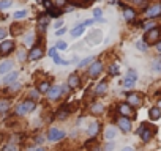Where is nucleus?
I'll return each mask as SVG.
<instances>
[{
    "instance_id": "1",
    "label": "nucleus",
    "mask_w": 161,
    "mask_h": 151,
    "mask_svg": "<svg viewBox=\"0 0 161 151\" xmlns=\"http://www.w3.org/2000/svg\"><path fill=\"white\" fill-rule=\"evenodd\" d=\"M36 107H38V102H36V101L25 98V99H22V101L14 107V115H16V117H25V115L32 113Z\"/></svg>"
},
{
    "instance_id": "2",
    "label": "nucleus",
    "mask_w": 161,
    "mask_h": 151,
    "mask_svg": "<svg viewBox=\"0 0 161 151\" xmlns=\"http://www.w3.org/2000/svg\"><path fill=\"white\" fill-rule=\"evenodd\" d=\"M65 137H66V132L60 128H55V126H51L46 132V138L51 143H58V142L65 140Z\"/></svg>"
},
{
    "instance_id": "3",
    "label": "nucleus",
    "mask_w": 161,
    "mask_h": 151,
    "mask_svg": "<svg viewBox=\"0 0 161 151\" xmlns=\"http://www.w3.org/2000/svg\"><path fill=\"white\" fill-rule=\"evenodd\" d=\"M103 71H104V63L101 61V60H93L90 65H89V68H87V76L90 79H98L100 76L103 74Z\"/></svg>"
},
{
    "instance_id": "4",
    "label": "nucleus",
    "mask_w": 161,
    "mask_h": 151,
    "mask_svg": "<svg viewBox=\"0 0 161 151\" xmlns=\"http://www.w3.org/2000/svg\"><path fill=\"white\" fill-rule=\"evenodd\" d=\"M136 134L139 135V138L144 143H148L153 138V135H155V129H152L150 124H147V123H141V126L136 129Z\"/></svg>"
},
{
    "instance_id": "5",
    "label": "nucleus",
    "mask_w": 161,
    "mask_h": 151,
    "mask_svg": "<svg viewBox=\"0 0 161 151\" xmlns=\"http://www.w3.org/2000/svg\"><path fill=\"white\" fill-rule=\"evenodd\" d=\"M137 79H139L137 71H136V69H128V71H126V76L123 77V82H122L123 88H125V90H128V91H131V90L134 88V85H136Z\"/></svg>"
},
{
    "instance_id": "6",
    "label": "nucleus",
    "mask_w": 161,
    "mask_h": 151,
    "mask_svg": "<svg viewBox=\"0 0 161 151\" xmlns=\"http://www.w3.org/2000/svg\"><path fill=\"white\" fill-rule=\"evenodd\" d=\"M125 102L126 104H130L133 109H139L142 104H144V96H142V93H139V91H128L126 93V99H125Z\"/></svg>"
},
{
    "instance_id": "7",
    "label": "nucleus",
    "mask_w": 161,
    "mask_h": 151,
    "mask_svg": "<svg viewBox=\"0 0 161 151\" xmlns=\"http://www.w3.org/2000/svg\"><path fill=\"white\" fill-rule=\"evenodd\" d=\"M142 13H144L145 19H158V18H161V2L150 3Z\"/></svg>"
},
{
    "instance_id": "8",
    "label": "nucleus",
    "mask_w": 161,
    "mask_h": 151,
    "mask_svg": "<svg viewBox=\"0 0 161 151\" xmlns=\"http://www.w3.org/2000/svg\"><path fill=\"white\" fill-rule=\"evenodd\" d=\"M115 126L123 134H130L133 131V120L131 118H126V117H117L115 118Z\"/></svg>"
},
{
    "instance_id": "9",
    "label": "nucleus",
    "mask_w": 161,
    "mask_h": 151,
    "mask_svg": "<svg viewBox=\"0 0 161 151\" xmlns=\"http://www.w3.org/2000/svg\"><path fill=\"white\" fill-rule=\"evenodd\" d=\"M117 115L119 117H126V118H131V120L136 118L134 109L130 104H126V102H119L117 104Z\"/></svg>"
},
{
    "instance_id": "10",
    "label": "nucleus",
    "mask_w": 161,
    "mask_h": 151,
    "mask_svg": "<svg viewBox=\"0 0 161 151\" xmlns=\"http://www.w3.org/2000/svg\"><path fill=\"white\" fill-rule=\"evenodd\" d=\"M16 49V43L14 39H3L0 43V57H8L14 52Z\"/></svg>"
},
{
    "instance_id": "11",
    "label": "nucleus",
    "mask_w": 161,
    "mask_h": 151,
    "mask_svg": "<svg viewBox=\"0 0 161 151\" xmlns=\"http://www.w3.org/2000/svg\"><path fill=\"white\" fill-rule=\"evenodd\" d=\"M71 113H73V110H71V106L66 102V104H62L57 110H55V120H58V121H65V120H68L69 117H71Z\"/></svg>"
},
{
    "instance_id": "12",
    "label": "nucleus",
    "mask_w": 161,
    "mask_h": 151,
    "mask_svg": "<svg viewBox=\"0 0 161 151\" xmlns=\"http://www.w3.org/2000/svg\"><path fill=\"white\" fill-rule=\"evenodd\" d=\"M148 46L150 44H155V43H158L159 39H161V27H155L153 30H150V32H147L145 35H144V38H142Z\"/></svg>"
},
{
    "instance_id": "13",
    "label": "nucleus",
    "mask_w": 161,
    "mask_h": 151,
    "mask_svg": "<svg viewBox=\"0 0 161 151\" xmlns=\"http://www.w3.org/2000/svg\"><path fill=\"white\" fill-rule=\"evenodd\" d=\"M66 85L69 87L71 91L74 90H79L80 87H82V79H80V76L77 72H71L68 76V79H66Z\"/></svg>"
},
{
    "instance_id": "14",
    "label": "nucleus",
    "mask_w": 161,
    "mask_h": 151,
    "mask_svg": "<svg viewBox=\"0 0 161 151\" xmlns=\"http://www.w3.org/2000/svg\"><path fill=\"white\" fill-rule=\"evenodd\" d=\"M89 112H90L92 115H95V117H101V115H104V112H106V106H104L101 101H92L90 106H89Z\"/></svg>"
},
{
    "instance_id": "15",
    "label": "nucleus",
    "mask_w": 161,
    "mask_h": 151,
    "mask_svg": "<svg viewBox=\"0 0 161 151\" xmlns=\"http://www.w3.org/2000/svg\"><path fill=\"white\" fill-rule=\"evenodd\" d=\"M108 88H109V84H108V81L106 79H103V81H100V82H97V85L93 87V96H97V98H100V96H104L106 93H108Z\"/></svg>"
},
{
    "instance_id": "16",
    "label": "nucleus",
    "mask_w": 161,
    "mask_h": 151,
    "mask_svg": "<svg viewBox=\"0 0 161 151\" xmlns=\"http://www.w3.org/2000/svg\"><path fill=\"white\" fill-rule=\"evenodd\" d=\"M46 98H47V101L49 102H54V101H57V99H60L62 98V87L60 85H51V88H49V91L46 93Z\"/></svg>"
},
{
    "instance_id": "17",
    "label": "nucleus",
    "mask_w": 161,
    "mask_h": 151,
    "mask_svg": "<svg viewBox=\"0 0 161 151\" xmlns=\"http://www.w3.org/2000/svg\"><path fill=\"white\" fill-rule=\"evenodd\" d=\"M123 19L128 24H133L137 19V10L133 7H123Z\"/></svg>"
},
{
    "instance_id": "18",
    "label": "nucleus",
    "mask_w": 161,
    "mask_h": 151,
    "mask_svg": "<svg viewBox=\"0 0 161 151\" xmlns=\"http://www.w3.org/2000/svg\"><path fill=\"white\" fill-rule=\"evenodd\" d=\"M43 55H44V49H43L41 46H33V47L29 50V57H27V60H30V61H36V60H41Z\"/></svg>"
},
{
    "instance_id": "19",
    "label": "nucleus",
    "mask_w": 161,
    "mask_h": 151,
    "mask_svg": "<svg viewBox=\"0 0 161 151\" xmlns=\"http://www.w3.org/2000/svg\"><path fill=\"white\" fill-rule=\"evenodd\" d=\"M100 131H101V123H100L98 120H95V121H92V123L89 124V128H87V135H89L90 138H95V137L100 134Z\"/></svg>"
},
{
    "instance_id": "20",
    "label": "nucleus",
    "mask_w": 161,
    "mask_h": 151,
    "mask_svg": "<svg viewBox=\"0 0 161 151\" xmlns=\"http://www.w3.org/2000/svg\"><path fill=\"white\" fill-rule=\"evenodd\" d=\"M18 79H19V71H10L8 74H5L3 76V79H2V82L5 84V85H11V84H14V82H18Z\"/></svg>"
},
{
    "instance_id": "21",
    "label": "nucleus",
    "mask_w": 161,
    "mask_h": 151,
    "mask_svg": "<svg viewBox=\"0 0 161 151\" xmlns=\"http://www.w3.org/2000/svg\"><path fill=\"white\" fill-rule=\"evenodd\" d=\"M117 134H119V128L114 126V124H111V126H108L106 131H104V140H106V142H114V138L117 137Z\"/></svg>"
},
{
    "instance_id": "22",
    "label": "nucleus",
    "mask_w": 161,
    "mask_h": 151,
    "mask_svg": "<svg viewBox=\"0 0 161 151\" xmlns=\"http://www.w3.org/2000/svg\"><path fill=\"white\" fill-rule=\"evenodd\" d=\"M49 24H51V18H49L46 13H41V14L38 16V29H40V32H41V33L46 32V29H47Z\"/></svg>"
},
{
    "instance_id": "23",
    "label": "nucleus",
    "mask_w": 161,
    "mask_h": 151,
    "mask_svg": "<svg viewBox=\"0 0 161 151\" xmlns=\"http://www.w3.org/2000/svg\"><path fill=\"white\" fill-rule=\"evenodd\" d=\"M13 66H14V63H13L11 60L2 61V63H0V76H5V74H8L10 71H13Z\"/></svg>"
},
{
    "instance_id": "24",
    "label": "nucleus",
    "mask_w": 161,
    "mask_h": 151,
    "mask_svg": "<svg viewBox=\"0 0 161 151\" xmlns=\"http://www.w3.org/2000/svg\"><path fill=\"white\" fill-rule=\"evenodd\" d=\"M35 39H36V33L35 32H27L24 35V46L25 47H33Z\"/></svg>"
},
{
    "instance_id": "25",
    "label": "nucleus",
    "mask_w": 161,
    "mask_h": 151,
    "mask_svg": "<svg viewBox=\"0 0 161 151\" xmlns=\"http://www.w3.org/2000/svg\"><path fill=\"white\" fill-rule=\"evenodd\" d=\"M10 109H11V101H10V98H0V113L5 115V113L10 112Z\"/></svg>"
},
{
    "instance_id": "26",
    "label": "nucleus",
    "mask_w": 161,
    "mask_h": 151,
    "mask_svg": "<svg viewBox=\"0 0 161 151\" xmlns=\"http://www.w3.org/2000/svg\"><path fill=\"white\" fill-rule=\"evenodd\" d=\"M148 118H150V121H158L161 118V109L156 107V106L150 107L148 109Z\"/></svg>"
},
{
    "instance_id": "27",
    "label": "nucleus",
    "mask_w": 161,
    "mask_h": 151,
    "mask_svg": "<svg viewBox=\"0 0 161 151\" xmlns=\"http://www.w3.org/2000/svg\"><path fill=\"white\" fill-rule=\"evenodd\" d=\"M84 32H86V27L82 24H79V25H74L69 30V35H71V38H79V36L84 35Z\"/></svg>"
},
{
    "instance_id": "28",
    "label": "nucleus",
    "mask_w": 161,
    "mask_h": 151,
    "mask_svg": "<svg viewBox=\"0 0 161 151\" xmlns=\"http://www.w3.org/2000/svg\"><path fill=\"white\" fill-rule=\"evenodd\" d=\"M51 81H41V82H38V85H36V90L40 91V95H46L47 91H49V88H51Z\"/></svg>"
},
{
    "instance_id": "29",
    "label": "nucleus",
    "mask_w": 161,
    "mask_h": 151,
    "mask_svg": "<svg viewBox=\"0 0 161 151\" xmlns=\"http://www.w3.org/2000/svg\"><path fill=\"white\" fill-rule=\"evenodd\" d=\"M150 69L153 74H161V57H156L150 63Z\"/></svg>"
},
{
    "instance_id": "30",
    "label": "nucleus",
    "mask_w": 161,
    "mask_h": 151,
    "mask_svg": "<svg viewBox=\"0 0 161 151\" xmlns=\"http://www.w3.org/2000/svg\"><path fill=\"white\" fill-rule=\"evenodd\" d=\"M21 88H22V84L21 82H14V84H11V85H8V88L3 91V93H7V95H16L18 91H21Z\"/></svg>"
},
{
    "instance_id": "31",
    "label": "nucleus",
    "mask_w": 161,
    "mask_h": 151,
    "mask_svg": "<svg viewBox=\"0 0 161 151\" xmlns=\"http://www.w3.org/2000/svg\"><path fill=\"white\" fill-rule=\"evenodd\" d=\"M62 13H63V10H60V8H57V7H52V8L46 10V14H47L51 19H58V18L62 16Z\"/></svg>"
},
{
    "instance_id": "32",
    "label": "nucleus",
    "mask_w": 161,
    "mask_h": 151,
    "mask_svg": "<svg viewBox=\"0 0 161 151\" xmlns=\"http://www.w3.org/2000/svg\"><path fill=\"white\" fill-rule=\"evenodd\" d=\"M155 27H158L156 19H147V21H144V24H142V30H144L145 33L150 32V30H153Z\"/></svg>"
},
{
    "instance_id": "33",
    "label": "nucleus",
    "mask_w": 161,
    "mask_h": 151,
    "mask_svg": "<svg viewBox=\"0 0 161 151\" xmlns=\"http://www.w3.org/2000/svg\"><path fill=\"white\" fill-rule=\"evenodd\" d=\"M108 74L111 76V77L120 76V66H119V63H111L109 68H108Z\"/></svg>"
},
{
    "instance_id": "34",
    "label": "nucleus",
    "mask_w": 161,
    "mask_h": 151,
    "mask_svg": "<svg viewBox=\"0 0 161 151\" xmlns=\"http://www.w3.org/2000/svg\"><path fill=\"white\" fill-rule=\"evenodd\" d=\"M93 60H95V57H87V58H82V60L79 61L77 68H79V69H84V68H89V65H90V63H92Z\"/></svg>"
},
{
    "instance_id": "35",
    "label": "nucleus",
    "mask_w": 161,
    "mask_h": 151,
    "mask_svg": "<svg viewBox=\"0 0 161 151\" xmlns=\"http://www.w3.org/2000/svg\"><path fill=\"white\" fill-rule=\"evenodd\" d=\"M16 55H18V61H19V63H25V60H27V57H29V52H27L25 49H21V50L16 52Z\"/></svg>"
},
{
    "instance_id": "36",
    "label": "nucleus",
    "mask_w": 161,
    "mask_h": 151,
    "mask_svg": "<svg viewBox=\"0 0 161 151\" xmlns=\"http://www.w3.org/2000/svg\"><path fill=\"white\" fill-rule=\"evenodd\" d=\"M136 49L141 50V52H147L148 50V44L144 39H139V41H136Z\"/></svg>"
},
{
    "instance_id": "37",
    "label": "nucleus",
    "mask_w": 161,
    "mask_h": 151,
    "mask_svg": "<svg viewBox=\"0 0 161 151\" xmlns=\"http://www.w3.org/2000/svg\"><path fill=\"white\" fill-rule=\"evenodd\" d=\"M29 16V11L27 10H19L16 13H13V19H25Z\"/></svg>"
},
{
    "instance_id": "38",
    "label": "nucleus",
    "mask_w": 161,
    "mask_h": 151,
    "mask_svg": "<svg viewBox=\"0 0 161 151\" xmlns=\"http://www.w3.org/2000/svg\"><path fill=\"white\" fill-rule=\"evenodd\" d=\"M27 98H29V99H33V101H38V99H40V91L36 90V87L29 90V96H27Z\"/></svg>"
},
{
    "instance_id": "39",
    "label": "nucleus",
    "mask_w": 161,
    "mask_h": 151,
    "mask_svg": "<svg viewBox=\"0 0 161 151\" xmlns=\"http://www.w3.org/2000/svg\"><path fill=\"white\" fill-rule=\"evenodd\" d=\"M2 151H19V146L16 143L10 142V143H7V145L2 146Z\"/></svg>"
},
{
    "instance_id": "40",
    "label": "nucleus",
    "mask_w": 161,
    "mask_h": 151,
    "mask_svg": "<svg viewBox=\"0 0 161 151\" xmlns=\"http://www.w3.org/2000/svg\"><path fill=\"white\" fill-rule=\"evenodd\" d=\"M93 19L95 21H100V22H104V19H103V10L101 8H95L93 10Z\"/></svg>"
},
{
    "instance_id": "41",
    "label": "nucleus",
    "mask_w": 161,
    "mask_h": 151,
    "mask_svg": "<svg viewBox=\"0 0 161 151\" xmlns=\"http://www.w3.org/2000/svg\"><path fill=\"white\" fill-rule=\"evenodd\" d=\"M46 140H47V138H46V135H43V134H38V135H35V138H33L35 145H38V146H43V143H44Z\"/></svg>"
},
{
    "instance_id": "42",
    "label": "nucleus",
    "mask_w": 161,
    "mask_h": 151,
    "mask_svg": "<svg viewBox=\"0 0 161 151\" xmlns=\"http://www.w3.org/2000/svg\"><path fill=\"white\" fill-rule=\"evenodd\" d=\"M13 5V0H0V10H7Z\"/></svg>"
},
{
    "instance_id": "43",
    "label": "nucleus",
    "mask_w": 161,
    "mask_h": 151,
    "mask_svg": "<svg viewBox=\"0 0 161 151\" xmlns=\"http://www.w3.org/2000/svg\"><path fill=\"white\" fill-rule=\"evenodd\" d=\"M55 49H57L58 52H60V50H66V49H68V44H66L65 41H57V43H55Z\"/></svg>"
},
{
    "instance_id": "44",
    "label": "nucleus",
    "mask_w": 161,
    "mask_h": 151,
    "mask_svg": "<svg viewBox=\"0 0 161 151\" xmlns=\"http://www.w3.org/2000/svg\"><path fill=\"white\" fill-rule=\"evenodd\" d=\"M66 3H68V0H54V5L57 8H60V10H63L66 7Z\"/></svg>"
},
{
    "instance_id": "45",
    "label": "nucleus",
    "mask_w": 161,
    "mask_h": 151,
    "mask_svg": "<svg viewBox=\"0 0 161 151\" xmlns=\"http://www.w3.org/2000/svg\"><path fill=\"white\" fill-rule=\"evenodd\" d=\"M103 149L104 151H114L115 149V142H106V145H104Z\"/></svg>"
},
{
    "instance_id": "46",
    "label": "nucleus",
    "mask_w": 161,
    "mask_h": 151,
    "mask_svg": "<svg viewBox=\"0 0 161 151\" xmlns=\"http://www.w3.org/2000/svg\"><path fill=\"white\" fill-rule=\"evenodd\" d=\"M7 35H8V29L0 27V43H2L3 39H7Z\"/></svg>"
},
{
    "instance_id": "47",
    "label": "nucleus",
    "mask_w": 161,
    "mask_h": 151,
    "mask_svg": "<svg viewBox=\"0 0 161 151\" xmlns=\"http://www.w3.org/2000/svg\"><path fill=\"white\" fill-rule=\"evenodd\" d=\"M47 55H49L51 58H55V57L58 55V50L55 49V46H54V47H51V49L47 50Z\"/></svg>"
},
{
    "instance_id": "48",
    "label": "nucleus",
    "mask_w": 161,
    "mask_h": 151,
    "mask_svg": "<svg viewBox=\"0 0 161 151\" xmlns=\"http://www.w3.org/2000/svg\"><path fill=\"white\" fill-rule=\"evenodd\" d=\"M41 3L44 5V8H46V10H49V8L55 7V5H54V2H52V0H41Z\"/></svg>"
},
{
    "instance_id": "49",
    "label": "nucleus",
    "mask_w": 161,
    "mask_h": 151,
    "mask_svg": "<svg viewBox=\"0 0 161 151\" xmlns=\"http://www.w3.org/2000/svg\"><path fill=\"white\" fill-rule=\"evenodd\" d=\"M60 87H62V98H63V96H66V95L71 91V90H69V87H68L66 84H63V85H60Z\"/></svg>"
},
{
    "instance_id": "50",
    "label": "nucleus",
    "mask_w": 161,
    "mask_h": 151,
    "mask_svg": "<svg viewBox=\"0 0 161 151\" xmlns=\"http://www.w3.org/2000/svg\"><path fill=\"white\" fill-rule=\"evenodd\" d=\"M62 27H65V22H63L62 19L55 21V24H54V29H55V30H58V29H62Z\"/></svg>"
},
{
    "instance_id": "51",
    "label": "nucleus",
    "mask_w": 161,
    "mask_h": 151,
    "mask_svg": "<svg viewBox=\"0 0 161 151\" xmlns=\"http://www.w3.org/2000/svg\"><path fill=\"white\" fill-rule=\"evenodd\" d=\"M93 24H95V19H87V21H84V22H82V25H84L86 29H87V27H92Z\"/></svg>"
},
{
    "instance_id": "52",
    "label": "nucleus",
    "mask_w": 161,
    "mask_h": 151,
    "mask_svg": "<svg viewBox=\"0 0 161 151\" xmlns=\"http://www.w3.org/2000/svg\"><path fill=\"white\" fill-rule=\"evenodd\" d=\"M68 30H66V27H62V29H58V30H55V36H62V35H65Z\"/></svg>"
},
{
    "instance_id": "53",
    "label": "nucleus",
    "mask_w": 161,
    "mask_h": 151,
    "mask_svg": "<svg viewBox=\"0 0 161 151\" xmlns=\"http://www.w3.org/2000/svg\"><path fill=\"white\" fill-rule=\"evenodd\" d=\"M29 151H46V149H44V146H38V145H35L33 148H29Z\"/></svg>"
},
{
    "instance_id": "54",
    "label": "nucleus",
    "mask_w": 161,
    "mask_h": 151,
    "mask_svg": "<svg viewBox=\"0 0 161 151\" xmlns=\"http://www.w3.org/2000/svg\"><path fill=\"white\" fill-rule=\"evenodd\" d=\"M153 46H155V50H156L158 54H161V39H159L158 43H155Z\"/></svg>"
},
{
    "instance_id": "55",
    "label": "nucleus",
    "mask_w": 161,
    "mask_h": 151,
    "mask_svg": "<svg viewBox=\"0 0 161 151\" xmlns=\"http://www.w3.org/2000/svg\"><path fill=\"white\" fill-rule=\"evenodd\" d=\"M52 60H54V63H55V65H60V66H62L63 58H60V55H57V57H55V58H52Z\"/></svg>"
},
{
    "instance_id": "56",
    "label": "nucleus",
    "mask_w": 161,
    "mask_h": 151,
    "mask_svg": "<svg viewBox=\"0 0 161 151\" xmlns=\"http://www.w3.org/2000/svg\"><path fill=\"white\" fill-rule=\"evenodd\" d=\"M122 151H136V149H134L133 146H123V148H122Z\"/></svg>"
},
{
    "instance_id": "57",
    "label": "nucleus",
    "mask_w": 161,
    "mask_h": 151,
    "mask_svg": "<svg viewBox=\"0 0 161 151\" xmlns=\"http://www.w3.org/2000/svg\"><path fill=\"white\" fill-rule=\"evenodd\" d=\"M156 107H159V109H161V99H158V104H156Z\"/></svg>"
},
{
    "instance_id": "58",
    "label": "nucleus",
    "mask_w": 161,
    "mask_h": 151,
    "mask_svg": "<svg viewBox=\"0 0 161 151\" xmlns=\"http://www.w3.org/2000/svg\"><path fill=\"white\" fill-rule=\"evenodd\" d=\"M155 96H161V90H159V91H156V93H155Z\"/></svg>"
}]
</instances>
